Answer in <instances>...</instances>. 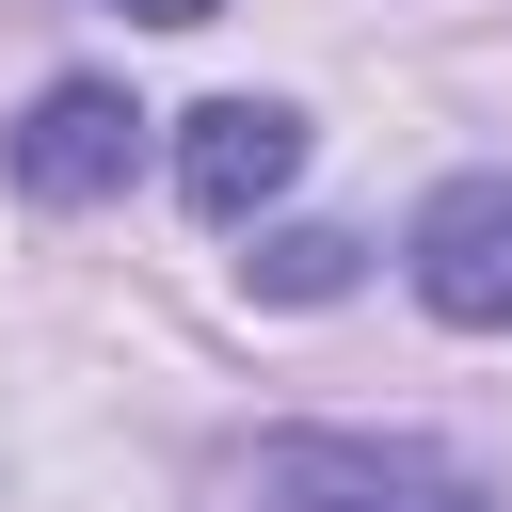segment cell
I'll return each instance as SVG.
<instances>
[{"mask_svg": "<svg viewBox=\"0 0 512 512\" xmlns=\"http://www.w3.org/2000/svg\"><path fill=\"white\" fill-rule=\"evenodd\" d=\"M240 512H512V496L416 432H272L240 464Z\"/></svg>", "mask_w": 512, "mask_h": 512, "instance_id": "6da1fadb", "label": "cell"}, {"mask_svg": "<svg viewBox=\"0 0 512 512\" xmlns=\"http://www.w3.org/2000/svg\"><path fill=\"white\" fill-rule=\"evenodd\" d=\"M400 272H416V304H432L448 336H512V176H448V192L416 208Z\"/></svg>", "mask_w": 512, "mask_h": 512, "instance_id": "7a4b0ae2", "label": "cell"}, {"mask_svg": "<svg viewBox=\"0 0 512 512\" xmlns=\"http://www.w3.org/2000/svg\"><path fill=\"white\" fill-rule=\"evenodd\" d=\"M288 176H304V112H288V96H208V112H176V192H192V224H256Z\"/></svg>", "mask_w": 512, "mask_h": 512, "instance_id": "3957f363", "label": "cell"}, {"mask_svg": "<svg viewBox=\"0 0 512 512\" xmlns=\"http://www.w3.org/2000/svg\"><path fill=\"white\" fill-rule=\"evenodd\" d=\"M128 160H144V112L112 80H48L32 128H16V192L32 208H96V192H128Z\"/></svg>", "mask_w": 512, "mask_h": 512, "instance_id": "277c9868", "label": "cell"}, {"mask_svg": "<svg viewBox=\"0 0 512 512\" xmlns=\"http://www.w3.org/2000/svg\"><path fill=\"white\" fill-rule=\"evenodd\" d=\"M352 272H368L352 224H272V240H256V304H336Z\"/></svg>", "mask_w": 512, "mask_h": 512, "instance_id": "5b68a950", "label": "cell"}, {"mask_svg": "<svg viewBox=\"0 0 512 512\" xmlns=\"http://www.w3.org/2000/svg\"><path fill=\"white\" fill-rule=\"evenodd\" d=\"M112 16H144V32H192V16H224V0H112Z\"/></svg>", "mask_w": 512, "mask_h": 512, "instance_id": "8992f818", "label": "cell"}]
</instances>
